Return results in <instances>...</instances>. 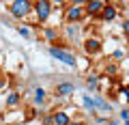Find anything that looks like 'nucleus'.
I'll return each instance as SVG.
<instances>
[{"label":"nucleus","instance_id":"f257e3e1","mask_svg":"<svg viewBox=\"0 0 129 125\" xmlns=\"http://www.w3.org/2000/svg\"><path fill=\"white\" fill-rule=\"evenodd\" d=\"M50 54L54 56V58H58L60 63H64V65H75V56L71 54V52L58 50V47H50Z\"/></svg>","mask_w":129,"mask_h":125},{"label":"nucleus","instance_id":"f03ea898","mask_svg":"<svg viewBox=\"0 0 129 125\" xmlns=\"http://www.w3.org/2000/svg\"><path fill=\"white\" fill-rule=\"evenodd\" d=\"M30 2H26V0H15L13 5H11V13L15 15V17H24V15L30 11Z\"/></svg>","mask_w":129,"mask_h":125},{"label":"nucleus","instance_id":"7ed1b4c3","mask_svg":"<svg viewBox=\"0 0 129 125\" xmlns=\"http://www.w3.org/2000/svg\"><path fill=\"white\" fill-rule=\"evenodd\" d=\"M50 2H45V0H41V2H37L35 5V9H37V15H39V19H47V15H50Z\"/></svg>","mask_w":129,"mask_h":125},{"label":"nucleus","instance_id":"20e7f679","mask_svg":"<svg viewBox=\"0 0 129 125\" xmlns=\"http://www.w3.org/2000/svg\"><path fill=\"white\" fill-rule=\"evenodd\" d=\"M103 2H99V0H95V2H88V7H86V13H90V15H97L99 11H103Z\"/></svg>","mask_w":129,"mask_h":125},{"label":"nucleus","instance_id":"39448f33","mask_svg":"<svg viewBox=\"0 0 129 125\" xmlns=\"http://www.w3.org/2000/svg\"><path fill=\"white\" fill-rule=\"evenodd\" d=\"M82 13H84V11L80 9L78 5H75V7H69V11H67V19H71V22H73V19H80V17H82Z\"/></svg>","mask_w":129,"mask_h":125},{"label":"nucleus","instance_id":"423d86ee","mask_svg":"<svg viewBox=\"0 0 129 125\" xmlns=\"http://www.w3.org/2000/svg\"><path fill=\"white\" fill-rule=\"evenodd\" d=\"M54 116V125H69L71 121H69V114H64V112H56V114H52Z\"/></svg>","mask_w":129,"mask_h":125},{"label":"nucleus","instance_id":"0eeeda50","mask_svg":"<svg viewBox=\"0 0 129 125\" xmlns=\"http://www.w3.org/2000/svg\"><path fill=\"white\" fill-rule=\"evenodd\" d=\"M101 17L103 19H108V22H110V19H114L116 17V9H114V7H103V11H101Z\"/></svg>","mask_w":129,"mask_h":125},{"label":"nucleus","instance_id":"6e6552de","mask_svg":"<svg viewBox=\"0 0 129 125\" xmlns=\"http://www.w3.org/2000/svg\"><path fill=\"white\" fill-rule=\"evenodd\" d=\"M73 93V84H58L56 86V95H71Z\"/></svg>","mask_w":129,"mask_h":125},{"label":"nucleus","instance_id":"1a4fd4ad","mask_svg":"<svg viewBox=\"0 0 129 125\" xmlns=\"http://www.w3.org/2000/svg\"><path fill=\"white\" fill-rule=\"evenodd\" d=\"M86 52H99V41L97 39H88L86 41Z\"/></svg>","mask_w":129,"mask_h":125},{"label":"nucleus","instance_id":"9d476101","mask_svg":"<svg viewBox=\"0 0 129 125\" xmlns=\"http://www.w3.org/2000/svg\"><path fill=\"white\" fill-rule=\"evenodd\" d=\"M43 97H45V91H43V88H37V91H35V102L43 104Z\"/></svg>","mask_w":129,"mask_h":125},{"label":"nucleus","instance_id":"9b49d317","mask_svg":"<svg viewBox=\"0 0 129 125\" xmlns=\"http://www.w3.org/2000/svg\"><path fill=\"white\" fill-rule=\"evenodd\" d=\"M17 102H19V95H17V93H11L9 99H7V104H9V106H15Z\"/></svg>","mask_w":129,"mask_h":125},{"label":"nucleus","instance_id":"f8f14e48","mask_svg":"<svg viewBox=\"0 0 129 125\" xmlns=\"http://www.w3.org/2000/svg\"><path fill=\"white\" fill-rule=\"evenodd\" d=\"M86 86L90 88V91H95V88H97V78H95V76H90V78H88V82H86Z\"/></svg>","mask_w":129,"mask_h":125},{"label":"nucleus","instance_id":"ddd939ff","mask_svg":"<svg viewBox=\"0 0 129 125\" xmlns=\"http://www.w3.org/2000/svg\"><path fill=\"white\" fill-rule=\"evenodd\" d=\"M45 37L50 39V41H52V39H56V30H54V28H47V30H45Z\"/></svg>","mask_w":129,"mask_h":125},{"label":"nucleus","instance_id":"4468645a","mask_svg":"<svg viewBox=\"0 0 129 125\" xmlns=\"http://www.w3.org/2000/svg\"><path fill=\"white\" fill-rule=\"evenodd\" d=\"M43 123H45V125H54V116H45Z\"/></svg>","mask_w":129,"mask_h":125},{"label":"nucleus","instance_id":"2eb2a0df","mask_svg":"<svg viewBox=\"0 0 129 125\" xmlns=\"http://www.w3.org/2000/svg\"><path fill=\"white\" fill-rule=\"evenodd\" d=\"M108 73L114 76V73H116V65H110V67H108Z\"/></svg>","mask_w":129,"mask_h":125},{"label":"nucleus","instance_id":"dca6fc26","mask_svg":"<svg viewBox=\"0 0 129 125\" xmlns=\"http://www.w3.org/2000/svg\"><path fill=\"white\" fill-rule=\"evenodd\" d=\"M19 33H22V35H24V37H28V35H30V33H28V28H24V26H22V28H19Z\"/></svg>","mask_w":129,"mask_h":125},{"label":"nucleus","instance_id":"f3484780","mask_svg":"<svg viewBox=\"0 0 129 125\" xmlns=\"http://www.w3.org/2000/svg\"><path fill=\"white\" fill-rule=\"evenodd\" d=\"M120 116H123L125 121H129V110H123V114H120Z\"/></svg>","mask_w":129,"mask_h":125},{"label":"nucleus","instance_id":"a211bd4d","mask_svg":"<svg viewBox=\"0 0 129 125\" xmlns=\"http://www.w3.org/2000/svg\"><path fill=\"white\" fill-rule=\"evenodd\" d=\"M123 97H125V99H127V102H129V88H127V91L123 93Z\"/></svg>","mask_w":129,"mask_h":125},{"label":"nucleus","instance_id":"6ab92c4d","mask_svg":"<svg viewBox=\"0 0 129 125\" xmlns=\"http://www.w3.org/2000/svg\"><path fill=\"white\" fill-rule=\"evenodd\" d=\"M123 28H125V30L129 33V22H125V24H123Z\"/></svg>","mask_w":129,"mask_h":125},{"label":"nucleus","instance_id":"aec40b11","mask_svg":"<svg viewBox=\"0 0 129 125\" xmlns=\"http://www.w3.org/2000/svg\"><path fill=\"white\" fill-rule=\"evenodd\" d=\"M69 125H84V123H78V121H75V123H69Z\"/></svg>","mask_w":129,"mask_h":125},{"label":"nucleus","instance_id":"412c9836","mask_svg":"<svg viewBox=\"0 0 129 125\" xmlns=\"http://www.w3.org/2000/svg\"><path fill=\"white\" fill-rule=\"evenodd\" d=\"M108 125H114V123H108Z\"/></svg>","mask_w":129,"mask_h":125}]
</instances>
